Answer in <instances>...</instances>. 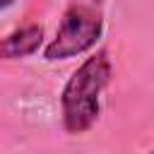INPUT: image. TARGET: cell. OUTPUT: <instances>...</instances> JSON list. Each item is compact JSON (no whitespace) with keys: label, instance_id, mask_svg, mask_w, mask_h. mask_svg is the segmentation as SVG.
<instances>
[{"label":"cell","instance_id":"6da1fadb","mask_svg":"<svg viewBox=\"0 0 154 154\" xmlns=\"http://www.w3.org/2000/svg\"><path fill=\"white\" fill-rule=\"evenodd\" d=\"M111 77L108 55L101 51L87 58L67 79L60 103H63V125L67 132H87L99 118V96Z\"/></svg>","mask_w":154,"mask_h":154},{"label":"cell","instance_id":"7a4b0ae2","mask_svg":"<svg viewBox=\"0 0 154 154\" xmlns=\"http://www.w3.org/2000/svg\"><path fill=\"white\" fill-rule=\"evenodd\" d=\"M101 29H103V19L94 7L70 5L60 19L55 38L43 51V58L46 60H65V58L79 55L96 43V38L101 36Z\"/></svg>","mask_w":154,"mask_h":154},{"label":"cell","instance_id":"3957f363","mask_svg":"<svg viewBox=\"0 0 154 154\" xmlns=\"http://www.w3.org/2000/svg\"><path fill=\"white\" fill-rule=\"evenodd\" d=\"M41 41H43V29L41 26H36V24L22 26L19 31L0 38V58H5V60L26 58L34 51H38Z\"/></svg>","mask_w":154,"mask_h":154},{"label":"cell","instance_id":"277c9868","mask_svg":"<svg viewBox=\"0 0 154 154\" xmlns=\"http://www.w3.org/2000/svg\"><path fill=\"white\" fill-rule=\"evenodd\" d=\"M12 5V0H0V10H5V7H10Z\"/></svg>","mask_w":154,"mask_h":154},{"label":"cell","instance_id":"5b68a950","mask_svg":"<svg viewBox=\"0 0 154 154\" xmlns=\"http://www.w3.org/2000/svg\"><path fill=\"white\" fill-rule=\"evenodd\" d=\"M149 154H154V152H149Z\"/></svg>","mask_w":154,"mask_h":154}]
</instances>
